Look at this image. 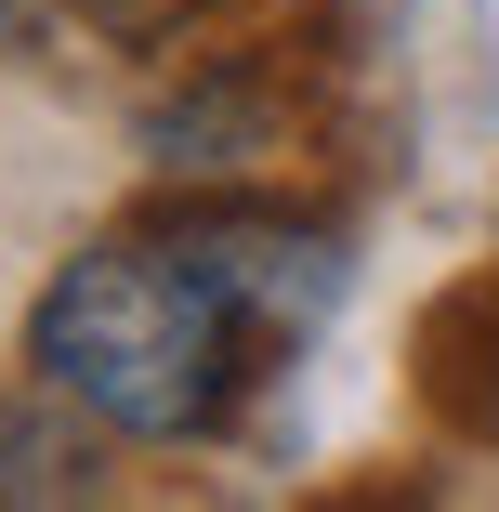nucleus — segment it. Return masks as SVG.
I'll return each instance as SVG.
<instances>
[{"mask_svg":"<svg viewBox=\"0 0 499 512\" xmlns=\"http://www.w3.org/2000/svg\"><path fill=\"white\" fill-rule=\"evenodd\" d=\"M250 342H276V316L197 237H106L53 263V289L27 302L40 394H66L92 434H132V447L211 434L250 381Z\"/></svg>","mask_w":499,"mask_h":512,"instance_id":"nucleus-1","label":"nucleus"},{"mask_svg":"<svg viewBox=\"0 0 499 512\" xmlns=\"http://www.w3.org/2000/svg\"><path fill=\"white\" fill-rule=\"evenodd\" d=\"M0 499H92V434L79 407H0Z\"/></svg>","mask_w":499,"mask_h":512,"instance_id":"nucleus-2","label":"nucleus"}]
</instances>
